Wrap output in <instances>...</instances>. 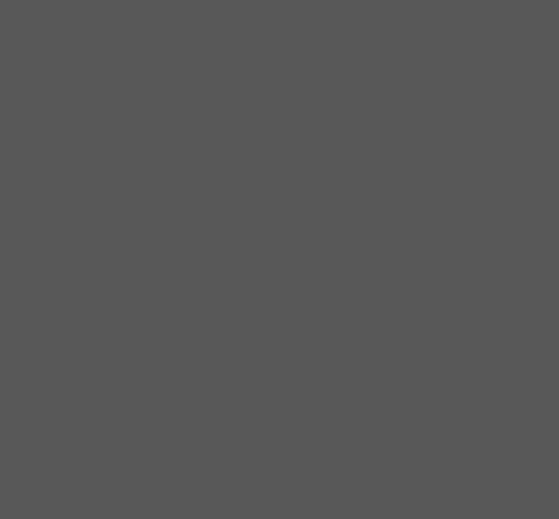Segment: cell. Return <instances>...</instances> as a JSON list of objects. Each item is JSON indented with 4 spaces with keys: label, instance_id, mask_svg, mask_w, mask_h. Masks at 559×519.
<instances>
[]
</instances>
